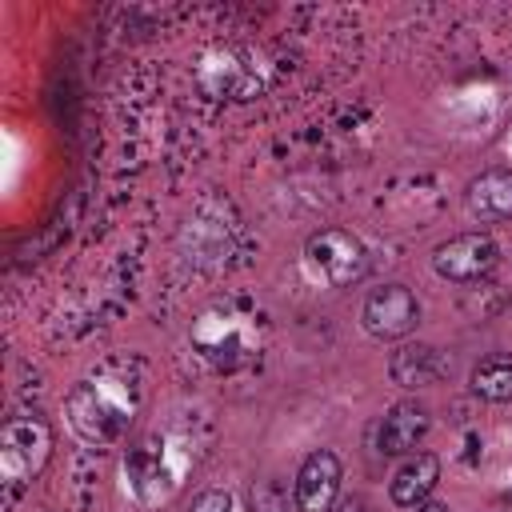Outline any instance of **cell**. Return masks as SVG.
Instances as JSON below:
<instances>
[{
  "label": "cell",
  "instance_id": "cell-1",
  "mask_svg": "<svg viewBox=\"0 0 512 512\" xmlns=\"http://www.w3.org/2000/svg\"><path fill=\"white\" fill-rule=\"evenodd\" d=\"M308 260L316 272H324L328 284L344 288V284H356L364 272H368V252L364 244L352 236V232H340V228H324L308 240Z\"/></svg>",
  "mask_w": 512,
  "mask_h": 512
},
{
  "label": "cell",
  "instance_id": "cell-2",
  "mask_svg": "<svg viewBox=\"0 0 512 512\" xmlns=\"http://www.w3.org/2000/svg\"><path fill=\"white\" fill-rule=\"evenodd\" d=\"M496 260H500V248L488 232H464L436 248L432 268L452 284H472V280H484L496 268Z\"/></svg>",
  "mask_w": 512,
  "mask_h": 512
},
{
  "label": "cell",
  "instance_id": "cell-3",
  "mask_svg": "<svg viewBox=\"0 0 512 512\" xmlns=\"http://www.w3.org/2000/svg\"><path fill=\"white\" fill-rule=\"evenodd\" d=\"M364 328L376 336V340H400L416 328L420 320V304L416 296L404 288V284H384L376 288L368 300H364V312H360Z\"/></svg>",
  "mask_w": 512,
  "mask_h": 512
},
{
  "label": "cell",
  "instance_id": "cell-4",
  "mask_svg": "<svg viewBox=\"0 0 512 512\" xmlns=\"http://www.w3.org/2000/svg\"><path fill=\"white\" fill-rule=\"evenodd\" d=\"M336 492H340V460L320 448L296 472V508L300 512H332Z\"/></svg>",
  "mask_w": 512,
  "mask_h": 512
},
{
  "label": "cell",
  "instance_id": "cell-5",
  "mask_svg": "<svg viewBox=\"0 0 512 512\" xmlns=\"http://www.w3.org/2000/svg\"><path fill=\"white\" fill-rule=\"evenodd\" d=\"M468 212L480 220V224H496V220H508L512 216V172L508 168H492V172H480L468 192Z\"/></svg>",
  "mask_w": 512,
  "mask_h": 512
},
{
  "label": "cell",
  "instance_id": "cell-6",
  "mask_svg": "<svg viewBox=\"0 0 512 512\" xmlns=\"http://www.w3.org/2000/svg\"><path fill=\"white\" fill-rule=\"evenodd\" d=\"M48 456V428L40 420H12L4 428V464L8 472H36Z\"/></svg>",
  "mask_w": 512,
  "mask_h": 512
},
{
  "label": "cell",
  "instance_id": "cell-7",
  "mask_svg": "<svg viewBox=\"0 0 512 512\" xmlns=\"http://www.w3.org/2000/svg\"><path fill=\"white\" fill-rule=\"evenodd\" d=\"M424 436H428V408L404 400V404H396V408L384 416V424H380V452H388V456L412 452Z\"/></svg>",
  "mask_w": 512,
  "mask_h": 512
},
{
  "label": "cell",
  "instance_id": "cell-8",
  "mask_svg": "<svg viewBox=\"0 0 512 512\" xmlns=\"http://www.w3.org/2000/svg\"><path fill=\"white\" fill-rule=\"evenodd\" d=\"M440 480V460L432 452H416L396 476H392V500L404 504V508H416L428 500V492L436 488Z\"/></svg>",
  "mask_w": 512,
  "mask_h": 512
},
{
  "label": "cell",
  "instance_id": "cell-9",
  "mask_svg": "<svg viewBox=\"0 0 512 512\" xmlns=\"http://www.w3.org/2000/svg\"><path fill=\"white\" fill-rule=\"evenodd\" d=\"M444 376V360L432 344H408L392 356V380L404 388H424Z\"/></svg>",
  "mask_w": 512,
  "mask_h": 512
},
{
  "label": "cell",
  "instance_id": "cell-10",
  "mask_svg": "<svg viewBox=\"0 0 512 512\" xmlns=\"http://www.w3.org/2000/svg\"><path fill=\"white\" fill-rule=\"evenodd\" d=\"M472 392L484 400H512V356H488L472 368Z\"/></svg>",
  "mask_w": 512,
  "mask_h": 512
},
{
  "label": "cell",
  "instance_id": "cell-11",
  "mask_svg": "<svg viewBox=\"0 0 512 512\" xmlns=\"http://www.w3.org/2000/svg\"><path fill=\"white\" fill-rule=\"evenodd\" d=\"M192 512H232V500H228V492L212 488V492H200L192 500Z\"/></svg>",
  "mask_w": 512,
  "mask_h": 512
},
{
  "label": "cell",
  "instance_id": "cell-12",
  "mask_svg": "<svg viewBox=\"0 0 512 512\" xmlns=\"http://www.w3.org/2000/svg\"><path fill=\"white\" fill-rule=\"evenodd\" d=\"M336 512H368V504L360 500V496H348V500H340V508Z\"/></svg>",
  "mask_w": 512,
  "mask_h": 512
},
{
  "label": "cell",
  "instance_id": "cell-13",
  "mask_svg": "<svg viewBox=\"0 0 512 512\" xmlns=\"http://www.w3.org/2000/svg\"><path fill=\"white\" fill-rule=\"evenodd\" d=\"M416 512H448V508H444V504H420Z\"/></svg>",
  "mask_w": 512,
  "mask_h": 512
},
{
  "label": "cell",
  "instance_id": "cell-14",
  "mask_svg": "<svg viewBox=\"0 0 512 512\" xmlns=\"http://www.w3.org/2000/svg\"><path fill=\"white\" fill-rule=\"evenodd\" d=\"M504 504H512V488H508V492H504Z\"/></svg>",
  "mask_w": 512,
  "mask_h": 512
}]
</instances>
